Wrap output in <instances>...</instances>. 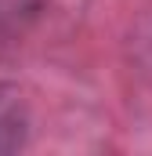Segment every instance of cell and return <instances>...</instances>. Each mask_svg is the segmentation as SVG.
I'll list each match as a JSON object with an SVG mask.
<instances>
[{
	"mask_svg": "<svg viewBox=\"0 0 152 156\" xmlns=\"http://www.w3.org/2000/svg\"><path fill=\"white\" fill-rule=\"evenodd\" d=\"M29 134V105L26 94L11 83H0V156L26 145Z\"/></svg>",
	"mask_w": 152,
	"mask_h": 156,
	"instance_id": "cell-1",
	"label": "cell"
},
{
	"mask_svg": "<svg viewBox=\"0 0 152 156\" xmlns=\"http://www.w3.org/2000/svg\"><path fill=\"white\" fill-rule=\"evenodd\" d=\"M43 0H0V55L18 47L36 26Z\"/></svg>",
	"mask_w": 152,
	"mask_h": 156,
	"instance_id": "cell-2",
	"label": "cell"
}]
</instances>
